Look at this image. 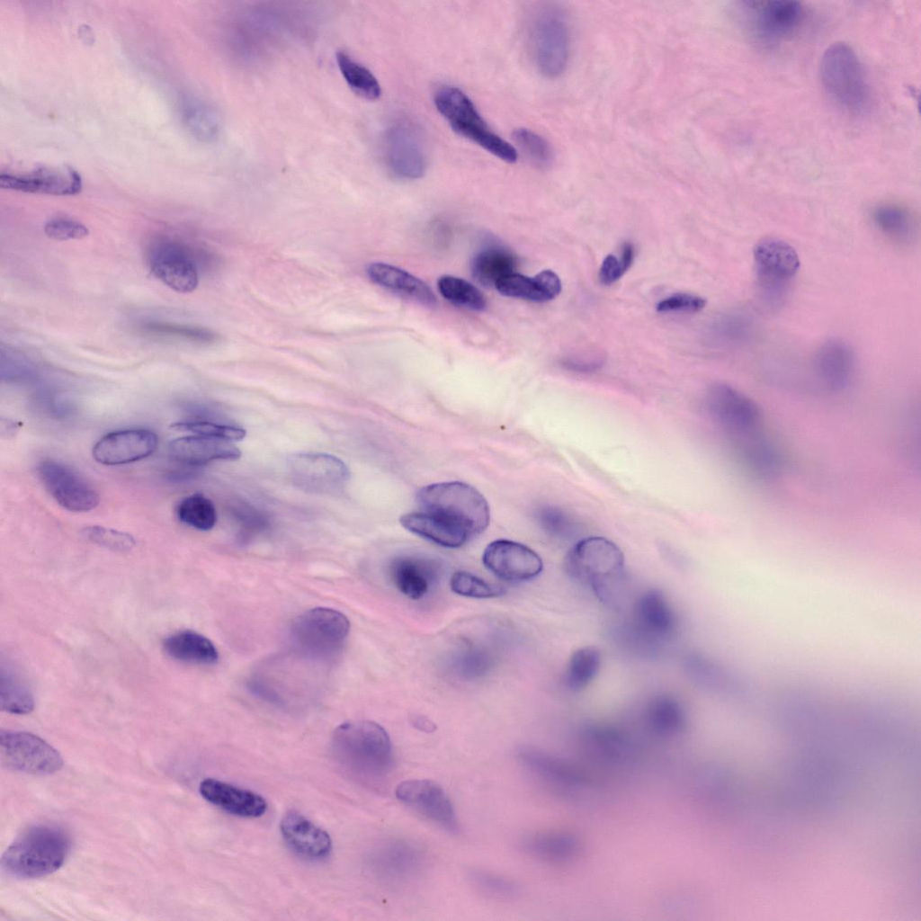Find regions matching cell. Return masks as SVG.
I'll return each mask as SVG.
<instances>
[{
	"label": "cell",
	"instance_id": "cell-1",
	"mask_svg": "<svg viewBox=\"0 0 921 921\" xmlns=\"http://www.w3.org/2000/svg\"><path fill=\"white\" fill-rule=\"evenodd\" d=\"M419 510L407 519L409 532L447 548H459L488 526L490 510L483 495L460 481L430 484L416 495Z\"/></svg>",
	"mask_w": 921,
	"mask_h": 921
},
{
	"label": "cell",
	"instance_id": "cell-2",
	"mask_svg": "<svg viewBox=\"0 0 921 921\" xmlns=\"http://www.w3.org/2000/svg\"><path fill=\"white\" fill-rule=\"evenodd\" d=\"M331 749L344 770L367 784H380L392 768L389 736L371 720H352L338 726L332 736Z\"/></svg>",
	"mask_w": 921,
	"mask_h": 921
},
{
	"label": "cell",
	"instance_id": "cell-3",
	"mask_svg": "<svg viewBox=\"0 0 921 921\" xmlns=\"http://www.w3.org/2000/svg\"><path fill=\"white\" fill-rule=\"evenodd\" d=\"M567 573L588 586L604 603L618 596L624 579V557L612 541L601 536L578 540L565 557Z\"/></svg>",
	"mask_w": 921,
	"mask_h": 921
},
{
	"label": "cell",
	"instance_id": "cell-4",
	"mask_svg": "<svg viewBox=\"0 0 921 921\" xmlns=\"http://www.w3.org/2000/svg\"><path fill=\"white\" fill-rule=\"evenodd\" d=\"M69 850L70 839L63 829L38 825L24 831L6 849L1 867L13 877L40 878L58 870Z\"/></svg>",
	"mask_w": 921,
	"mask_h": 921
},
{
	"label": "cell",
	"instance_id": "cell-5",
	"mask_svg": "<svg viewBox=\"0 0 921 921\" xmlns=\"http://www.w3.org/2000/svg\"><path fill=\"white\" fill-rule=\"evenodd\" d=\"M819 74L825 92L838 107L851 114L868 109V81L858 56L848 44L836 42L824 51Z\"/></svg>",
	"mask_w": 921,
	"mask_h": 921
},
{
	"label": "cell",
	"instance_id": "cell-6",
	"mask_svg": "<svg viewBox=\"0 0 921 921\" xmlns=\"http://www.w3.org/2000/svg\"><path fill=\"white\" fill-rule=\"evenodd\" d=\"M434 100L438 112L457 134L505 162L517 160L515 148L488 128L474 103L460 89L443 86L435 92Z\"/></svg>",
	"mask_w": 921,
	"mask_h": 921
},
{
	"label": "cell",
	"instance_id": "cell-7",
	"mask_svg": "<svg viewBox=\"0 0 921 921\" xmlns=\"http://www.w3.org/2000/svg\"><path fill=\"white\" fill-rule=\"evenodd\" d=\"M529 43L538 71L555 78L566 70L570 57V30L562 10L547 5L533 15L529 28Z\"/></svg>",
	"mask_w": 921,
	"mask_h": 921
},
{
	"label": "cell",
	"instance_id": "cell-8",
	"mask_svg": "<svg viewBox=\"0 0 921 921\" xmlns=\"http://www.w3.org/2000/svg\"><path fill=\"white\" fill-rule=\"evenodd\" d=\"M739 11L751 37L764 46L790 39L804 18L802 5L791 0L743 2Z\"/></svg>",
	"mask_w": 921,
	"mask_h": 921
},
{
	"label": "cell",
	"instance_id": "cell-9",
	"mask_svg": "<svg viewBox=\"0 0 921 921\" xmlns=\"http://www.w3.org/2000/svg\"><path fill=\"white\" fill-rule=\"evenodd\" d=\"M350 623L342 613L325 607L309 609L291 625V638L300 649L314 657H328L344 644Z\"/></svg>",
	"mask_w": 921,
	"mask_h": 921
},
{
	"label": "cell",
	"instance_id": "cell-10",
	"mask_svg": "<svg viewBox=\"0 0 921 921\" xmlns=\"http://www.w3.org/2000/svg\"><path fill=\"white\" fill-rule=\"evenodd\" d=\"M0 759L9 769L34 775L54 773L63 765L58 750L25 731L1 730Z\"/></svg>",
	"mask_w": 921,
	"mask_h": 921
},
{
	"label": "cell",
	"instance_id": "cell-11",
	"mask_svg": "<svg viewBox=\"0 0 921 921\" xmlns=\"http://www.w3.org/2000/svg\"><path fill=\"white\" fill-rule=\"evenodd\" d=\"M383 153L387 167L400 179H418L426 171L428 158L423 136L408 121H398L387 130Z\"/></svg>",
	"mask_w": 921,
	"mask_h": 921
},
{
	"label": "cell",
	"instance_id": "cell-12",
	"mask_svg": "<svg viewBox=\"0 0 921 921\" xmlns=\"http://www.w3.org/2000/svg\"><path fill=\"white\" fill-rule=\"evenodd\" d=\"M287 468L292 481L300 488L319 494L341 489L350 472L343 460L320 452H298L287 458Z\"/></svg>",
	"mask_w": 921,
	"mask_h": 921
},
{
	"label": "cell",
	"instance_id": "cell-13",
	"mask_svg": "<svg viewBox=\"0 0 921 921\" xmlns=\"http://www.w3.org/2000/svg\"><path fill=\"white\" fill-rule=\"evenodd\" d=\"M711 417L736 436L758 431L761 412L756 403L738 389L722 383L711 386L706 395Z\"/></svg>",
	"mask_w": 921,
	"mask_h": 921
},
{
	"label": "cell",
	"instance_id": "cell-14",
	"mask_svg": "<svg viewBox=\"0 0 921 921\" xmlns=\"http://www.w3.org/2000/svg\"><path fill=\"white\" fill-rule=\"evenodd\" d=\"M148 265L155 277L177 292H191L198 286L199 271L194 255L177 241L156 242L149 248Z\"/></svg>",
	"mask_w": 921,
	"mask_h": 921
},
{
	"label": "cell",
	"instance_id": "cell-15",
	"mask_svg": "<svg viewBox=\"0 0 921 921\" xmlns=\"http://www.w3.org/2000/svg\"><path fill=\"white\" fill-rule=\"evenodd\" d=\"M38 473L44 487L62 507L72 512H87L99 503V495L85 478L66 464L45 460Z\"/></svg>",
	"mask_w": 921,
	"mask_h": 921
},
{
	"label": "cell",
	"instance_id": "cell-16",
	"mask_svg": "<svg viewBox=\"0 0 921 921\" xmlns=\"http://www.w3.org/2000/svg\"><path fill=\"white\" fill-rule=\"evenodd\" d=\"M630 629L648 644H662L675 634L676 614L660 590L648 589L639 595L631 609Z\"/></svg>",
	"mask_w": 921,
	"mask_h": 921
},
{
	"label": "cell",
	"instance_id": "cell-17",
	"mask_svg": "<svg viewBox=\"0 0 921 921\" xmlns=\"http://www.w3.org/2000/svg\"><path fill=\"white\" fill-rule=\"evenodd\" d=\"M396 797L404 805L423 818L450 832L458 830L453 805L444 790L428 779H409L395 790Z\"/></svg>",
	"mask_w": 921,
	"mask_h": 921
},
{
	"label": "cell",
	"instance_id": "cell-18",
	"mask_svg": "<svg viewBox=\"0 0 921 921\" xmlns=\"http://www.w3.org/2000/svg\"><path fill=\"white\" fill-rule=\"evenodd\" d=\"M484 566L495 576L510 582H523L541 574L543 563L531 548L510 540L490 542L482 556Z\"/></svg>",
	"mask_w": 921,
	"mask_h": 921
},
{
	"label": "cell",
	"instance_id": "cell-19",
	"mask_svg": "<svg viewBox=\"0 0 921 921\" xmlns=\"http://www.w3.org/2000/svg\"><path fill=\"white\" fill-rule=\"evenodd\" d=\"M758 282L768 294H778L795 276L800 259L794 248L783 240L765 238L754 248Z\"/></svg>",
	"mask_w": 921,
	"mask_h": 921
},
{
	"label": "cell",
	"instance_id": "cell-20",
	"mask_svg": "<svg viewBox=\"0 0 921 921\" xmlns=\"http://www.w3.org/2000/svg\"><path fill=\"white\" fill-rule=\"evenodd\" d=\"M156 434L148 429H128L109 433L93 448V457L103 465L114 466L140 460L157 447Z\"/></svg>",
	"mask_w": 921,
	"mask_h": 921
},
{
	"label": "cell",
	"instance_id": "cell-21",
	"mask_svg": "<svg viewBox=\"0 0 921 921\" xmlns=\"http://www.w3.org/2000/svg\"><path fill=\"white\" fill-rule=\"evenodd\" d=\"M516 756L533 777L557 790H576L589 783L587 776L574 765L533 747H521Z\"/></svg>",
	"mask_w": 921,
	"mask_h": 921
},
{
	"label": "cell",
	"instance_id": "cell-22",
	"mask_svg": "<svg viewBox=\"0 0 921 921\" xmlns=\"http://www.w3.org/2000/svg\"><path fill=\"white\" fill-rule=\"evenodd\" d=\"M0 186L25 192L72 195L80 192V174L68 165L40 166L22 174H0Z\"/></svg>",
	"mask_w": 921,
	"mask_h": 921
},
{
	"label": "cell",
	"instance_id": "cell-23",
	"mask_svg": "<svg viewBox=\"0 0 921 921\" xmlns=\"http://www.w3.org/2000/svg\"><path fill=\"white\" fill-rule=\"evenodd\" d=\"M440 573L439 563L419 554H404L394 558L389 575L395 587L405 596L419 600L429 593Z\"/></svg>",
	"mask_w": 921,
	"mask_h": 921
},
{
	"label": "cell",
	"instance_id": "cell-24",
	"mask_svg": "<svg viewBox=\"0 0 921 921\" xmlns=\"http://www.w3.org/2000/svg\"><path fill=\"white\" fill-rule=\"evenodd\" d=\"M425 863L423 848L416 842L404 838L386 843L377 856L380 874L389 882L399 886L416 879L422 872Z\"/></svg>",
	"mask_w": 921,
	"mask_h": 921
},
{
	"label": "cell",
	"instance_id": "cell-25",
	"mask_svg": "<svg viewBox=\"0 0 921 921\" xmlns=\"http://www.w3.org/2000/svg\"><path fill=\"white\" fill-rule=\"evenodd\" d=\"M280 828L288 846L300 857L321 861L332 851L329 835L298 812H287L281 820Z\"/></svg>",
	"mask_w": 921,
	"mask_h": 921
},
{
	"label": "cell",
	"instance_id": "cell-26",
	"mask_svg": "<svg viewBox=\"0 0 921 921\" xmlns=\"http://www.w3.org/2000/svg\"><path fill=\"white\" fill-rule=\"evenodd\" d=\"M813 369L818 381L831 391H842L851 383L855 358L852 348L842 340L824 343L816 352Z\"/></svg>",
	"mask_w": 921,
	"mask_h": 921
},
{
	"label": "cell",
	"instance_id": "cell-27",
	"mask_svg": "<svg viewBox=\"0 0 921 921\" xmlns=\"http://www.w3.org/2000/svg\"><path fill=\"white\" fill-rule=\"evenodd\" d=\"M169 452L174 460L189 466H201L219 460H237L241 455L233 442L201 434L173 440L169 444Z\"/></svg>",
	"mask_w": 921,
	"mask_h": 921
},
{
	"label": "cell",
	"instance_id": "cell-28",
	"mask_svg": "<svg viewBox=\"0 0 921 921\" xmlns=\"http://www.w3.org/2000/svg\"><path fill=\"white\" fill-rule=\"evenodd\" d=\"M199 791L211 804L238 817L258 818L267 809L266 801L261 795L216 779H204L200 783Z\"/></svg>",
	"mask_w": 921,
	"mask_h": 921
},
{
	"label": "cell",
	"instance_id": "cell-29",
	"mask_svg": "<svg viewBox=\"0 0 921 921\" xmlns=\"http://www.w3.org/2000/svg\"><path fill=\"white\" fill-rule=\"evenodd\" d=\"M521 850L532 858L549 863L570 862L580 854L579 838L566 831H540L520 841Z\"/></svg>",
	"mask_w": 921,
	"mask_h": 921
},
{
	"label": "cell",
	"instance_id": "cell-30",
	"mask_svg": "<svg viewBox=\"0 0 921 921\" xmlns=\"http://www.w3.org/2000/svg\"><path fill=\"white\" fill-rule=\"evenodd\" d=\"M369 278L377 285L425 307H434L436 297L419 278L394 265L372 263L367 268Z\"/></svg>",
	"mask_w": 921,
	"mask_h": 921
},
{
	"label": "cell",
	"instance_id": "cell-31",
	"mask_svg": "<svg viewBox=\"0 0 921 921\" xmlns=\"http://www.w3.org/2000/svg\"><path fill=\"white\" fill-rule=\"evenodd\" d=\"M504 296L545 302L556 298L561 291V282L551 270H543L533 277L517 273L501 278L495 285Z\"/></svg>",
	"mask_w": 921,
	"mask_h": 921
},
{
	"label": "cell",
	"instance_id": "cell-32",
	"mask_svg": "<svg viewBox=\"0 0 921 921\" xmlns=\"http://www.w3.org/2000/svg\"><path fill=\"white\" fill-rule=\"evenodd\" d=\"M740 455L748 470L759 478L770 479L780 474L782 459L778 449L758 431L739 437Z\"/></svg>",
	"mask_w": 921,
	"mask_h": 921
},
{
	"label": "cell",
	"instance_id": "cell-33",
	"mask_svg": "<svg viewBox=\"0 0 921 921\" xmlns=\"http://www.w3.org/2000/svg\"><path fill=\"white\" fill-rule=\"evenodd\" d=\"M163 647L169 657L185 663L210 665L219 658L213 643L192 630H182L168 636Z\"/></svg>",
	"mask_w": 921,
	"mask_h": 921
},
{
	"label": "cell",
	"instance_id": "cell-34",
	"mask_svg": "<svg viewBox=\"0 0 921 921\" xmlns=\"http://www.w3.org/2000/svg\"><path fill=\"white\" fill-rule=\"evenodd\" d=\"M516 265L517 259L510 250L500 246H490L473 257L470 269L478 282L491 287L504 276L514 273Z\"/></svg>",
	"mask_w": 921,
	"mask_h": 921
},
{
	"label": "cell",
	"instance_id": "cell-35",
	"mask_svg": "<svg viewBox=\"0 0 921 921\" xmlns=\"http://www.w3.org/2000/svg\"><path fill=\"white\" fill-rule=\"evenodd\" d=\"M137 330L145 336L162 341L209 344L217 339V335L208 329L162 319L141 320Z\"/></svg>",
	"mask_w": 921,
	"mask_h": 921
},
{
	"label": "cell",
	"instance_id": "cell-36",
	"mask_svg": "<svg viewBox=\"0 0 921 921\" xmlns=\"http://www.w3.org/2000/svg\"><path fill=\"white\" fill-rule=\"evenodd\" d=\"M182 118L188 131L197 139L210 142L221 130L219 113L207 103L197 98H186L182 103Z\"/></svg>",
	"mask_w": 921,
	"mask_h": 921
},
{
	"label": "cell",
	"instance_id": "cell-37",
	"mask_svg": "<svg viewBox=\"0 0 921 921\" xmlns=\"http://www.w3.org/2000/svg\"><path fill=\"white\" fill-rule=\"evenodd\" d=\"M645 716L648 727L662 736L676 735L685 727L686 717L683 706L668 695H659L651 700Z\"/></svg>",
	"mask_w": 921,
	"mask_h": 921
},
{
	"label": "cell",
	"instance_id": "cell-38",
	"mask_svg": "<svg viewBox=\"0 0 921 921\" xmlns=\"http://www.w3.org/2000/svg\"><path fill=\"white\" fill-rule=\"evenodd\" d=\"M1 709L13 714H28L34 708V698L25 679L12 666H1Z\"/></svg>",
	"mask_w": 921,
	"mask_h": 921
},
{
	"label": "cell",
	"instance_id": "cell-39",
	"mask_svg": "<svg viewBox=\"0 0 921 921\" xmlns=\"http://www.w3.org/2000/svg\"><path fill=\"white\" fill-rule=\"evenodd\" d=\"M601 653L593 646L583 647L571 655L566 671L565 684L574 692L586 688L597 675L601 667Z\"/></svg>",
	"mask_w": 921,
	"mask_h": 921
},
{
	"label": "cell",
	"instance_id": "cell-40",
	"mask_svg": "<svg viewBox=\"0 0 921 921\" xmlns=\"http://www.w3.org/2000/svg\"><path fill=\"white\" fill-rule=\"evenodd\" d=\"M335 58L344 81L353 93L366 100L380 98V85L367 67L344 51H338Z\"/></svg>",
	"mask_w": 921,
	"mask_h": 921
},
{
	"label": "cell",
	"instance_id": "cell-41",
	"mask_svg": "<svg viewBox=\"0 0 921 921\" xmlns=\"http://www.w3.org/2000/svg\"><path fill=\"white\" fill-rule=\"evenodd\" d=\"M872 220L878 230L892 240L906 242L913 237V217L901 206L879 205L872 212Z\"/></svg>",
	"mask_w": 921,
	"mask_h": 921
},
{
	"label": "cell",
	"instance_id": "cell-42",
	"mask_svg": "<svg viewBox=\"0 0 921 921\" xmlns=\"http://www.w3.org/2000/svg\"><path fill=\"white\" fill-rule=\"evenodd\" d=\"M585 742L591 754L609 762L623 761L630 753L626 738L614 729H590L586 734Z\"/></svg>",
	"mask_w": 921,
	"mask_h": 921
},
{
	"label": "cell",
	"instance_id": "cell-43",
	"mask_svg": "<svg viewBox=\"0 0 921 921\" xmlns=\"http://www.w3.org/2000/svg\"><path fill=\"white\" fill-rule=\"evenodd\" d=\"M440 293L454 305L482 311L487 307L483 293L470 282L452 275H443L437 282Z\"/></svg>",
	"mask_w": 921,
	"mask_h": 921
},
{
	"label": "cell",
	"instance_id": "cell-44",
	"mask_svg": "<svg viewBox=\"0 0 921 921\" xmlns=\"http://www.w3.org/2000/svg\"><path fill=\"white\" fill-rule=\"evenodd\" d=\"M178 519L200 531L212 529L217 521L213 503L202 494H192L183 498L176 507Z\"/></svg>",
	"mask_w": 921,
	"mask_h": 921
},
{
	"label": "cell",
	"instance_id": "cell-45",
	"mask_svg": "<svg viewBox=\"0 0 921 921\" xmlns=\"http://www.w3.org/2000/svg\"><path fill=\"white\" fill-rule=\"evenodd\" d=\"M513 138L529 162L541 169L548 168L554 159L550 144L541 135L525 128L514 131Z\"/></svg>",
	"mask_w": 921,
	"mask_h": 921
},
{
	"label": "cell",
	"instance_id": "cell-46",
	"mask_svg": "<svg viewBox=\"0 0 921 921\" xmlns=\"http://www.w3.org/2000/svg\"><path fill=\"white\" fill-rule=\"evenodd\" d=\"M450 586L452 591L457 595L478 599L494 598L505 593L502 586L466 571L453 573L450 580Z\"/></svg>",
	"mask_w": 921,
	"mask_h": 921
},
{
	"label": "cell",
	"instance_id": "cell-47",
	"mask_svg": "<svg viewBox=\"0 0 921 921\" xmlns=\"http://www.w3.org/2000/svg\"><path fill=\"white\" fill-rule=\"evenodd\" d=\"M470 880L479 891L490 898L511 899L519 892V887L513 880L491 872L474 871Z\"/></svg>",
	"mask_w": 921,
	"mask_h": 921
},
{
	"label": "cell",
	"instance_id": "cell-48",
	"mask_svg": "<svg viewBox=\"0 0 921 921\" xmlns=\"http://www.w3.org/2000/svg\"><path fill=\"white\" fill-rule=\"evenodd\" d=\"M454 658L453 667L457 674L465 677H476L486 673L491 666L490 652L479 646H470L459 650Z\"/></svg>",
	"mask_w": 921,
	"mask_h": 921
},
{
	"label": "cell",
	"instance_id": "cell-49",
	"mask_svg": "<svg viewBox=\"0 0 921 921\" xmlns=\"http://www.w3.org/2000/svg\"><path fill=\"white\" fill-rule=\"evenodd\" d=\"M537 520L547 533L558 538H569L577 529L571 516L552 505L541 507L537 512Z\"/></svg>",
	"mask_w": 921,
	"mask_h": 921
},
{
	"label": "cell",
	"instance_id": "cell-50",
	"mask_svg": "<svg viewBox=\"0 0 921 921\" xmlns=\"http://www.w3.org/2000/svg\"><path fill=\"white\" fill-rule=\"evenodd\" d=\"M82 533L88 541L114 551H129L136 543L128 532L98 525L86 527Z\"/></svg>",
	"mask_w": 921,
	"mask_h": 921
},
{
	"label": "cell",
	"instance_id": "cell-51",
	"mask_svg": "<svg viewBox=\"0 0 921 921\" xmlns=\"http://www.w3.org/2000/svg\"><path fill=\"white\" fill-rule=\"evenodd\" d=\"M171 427L192 434L213 436L231 442L240 441L246 436V431L243 428L209 421L181 422L174 424Z\"/></svg>",
	"mask_w": 921,
	"mask_h": 921
},
{
	"label": "cell",
	"instance_id": "cell-52",
	"mask_svg": "<svg viewBox=\"0 0 921 921\" xmlns=\"http://www.w3.org/2000/svg\"><path fill=\"white\" fill-rule=\"evenodd\" d=\"M45 234L55 240L82 239L89 234L85 225L66 218L49 219L44 226Z\"/></svg>",
	"mask_w": 921,
	"mask_h": 921
},
{
	"label": "cell",
	"instance_id": "cell-53",
	"mask_svg": "<svg viewBox=\"0 0 921 921\" xmlns=\"http://www.w3.org/2000/svg\"><path fill=\"white\" fill-rule=\"evenodd\" d=\"M706 305V300L701 297L690 295V294H675L661 300L657 305V310L659 312H669V311H687L696 312L702 309Z\"/></svg>",
	"mask_w": 921,
	"mask_h": 921
},
{
	"label": "cell",
	"instance_id": "cell-54",
	"mask_svg": "<svg viewBox=\"0 0 921 921\" xmlns=\"http://www.w3.org/2000/svg\"><path fill=\"white\" fill-rule=\"evenodd\" d=\"M237 520L239 523L242 532L247 536L264 530L267 525V520L257 510L243 505L234 511Z\"/></svg>",
	"mask_w": 921,
	"mask_h": 921
},
{
	"label": "cell",
	"instance_id": "cell-55",
	"mask_svg": "<svg viewBox=\"0 0 921 921\" xmlns=\"http://www.w3.org/2000/svg\"><path fill=\"white\" fill-rule=\"evenodd\" d=\"M620 261L613 255H608L603 261L599 278L603 284L610 285L623 275Z\"/></svg>",
	"mask_w": 921,
	"mask_h": 921
},
{
	"label": "cell",
	"instance_id": "cell-56",
	"mask_svg": "<svg viewBox=\"0 0 921 921\" xmlns=\"http://www.w3.org/2000/svg\"><path fill=\"white\" fill-rule=\"evenodd\" d=\"M635 255V249L631 243L625 242L621 248V257L620 260L623 273H625L631 265Z\"/></svg>",
	"mask_w": 921,
	"mask_h": 921
},
{
	"label": "cell",
	"instance_id": "cell-57",
	"mask_svg": "<svg viewBox=\"0 0 921 921\" xmlns=\"http://www.w3.org/2000/svg\"><path fill=\"white\" fill-rule=\"evenodd\" d=\"M414 725L416 728H418L419 729H421L423 731H427V732L433 731L434 729L435 728V726L434 725L433 722H431L430 720H426V719H425L423 717L416 718L414 720Z\"/></svg>",
	"mask_w": 921,
	"mask_h": 921
}]
</instances>
